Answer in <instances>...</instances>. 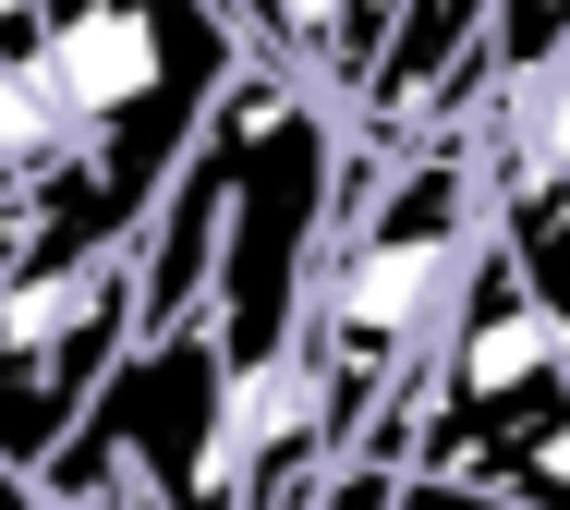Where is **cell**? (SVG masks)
<instances>
[{"label": "cell", "mask_w": 570, "mask_h": 510, "mask_svg": "<svg viewBox=\"0 0 570 510\" xmlns=\"http://www.w3.org/2000/svg\"><path fill=\"white\" fill-rule=\"evenodd\" d=\"M134 341V244H37L0 267V462L37 474Z\"/></svg>", "instance_id": "1"}, {"label": "cell", "mask_w": 570, "mask_h": 510, "mask_svg": "<svg viewBox=\"0 0 570 510\" xmlns=\"http://www.w3.org/2000/svg\"><path fill=\"white\" fill-rule=\"evenodd\" d=\"M389 510H522V499H498V487H450V474H401V499Z\"/></svg>", "instance_id": "2"}, {"label": "cell", "mask_w": 570, "mask_h": 510, "mask_svg": "<svg viewBox=\"0 0 570 510\" xmlns=\"http://www.w3.org/2000/svg\"><path fill=\"white\" fill-rule=\"evenodd\" d=\"M547 12H559V0H498V49H522V37H534Z\"/></svg>", "instance_id": "3"}]
</instances>
